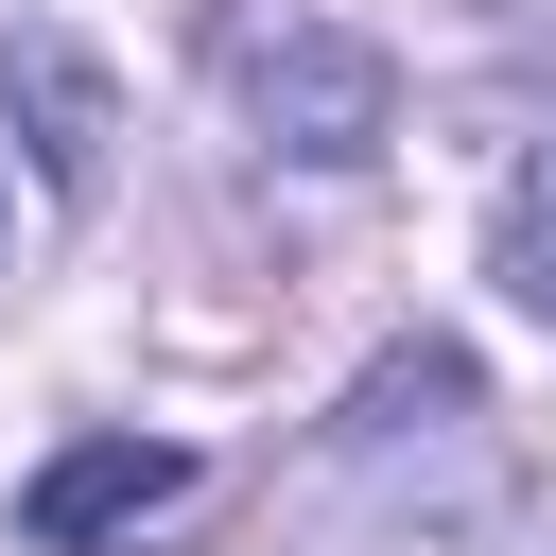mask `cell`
<instances>
[{"label": "cell", "instance_id": "obj_1", "mask_svg": "<svg viewBox=\"0 0 556 556\" xmlns=\"http://www.w3.org/2000/svg\"><path fill=\"white\" fill-rule=\"evenodd\" d=\"M243 122H261L278 156L348 174V156H382V122H400V70H382L365 35H313V17H278V35H243Z\"/></svg>", "mask_w": 556, "mask_h": 556}, {"label": "cell", "instance_id": "obj_2", "mask_svg": "<svg viewBox=\"0 0 556 556\" xmlns=\"http://www.w3.org/2000/svg\"><path fill=\"white\" fill-rule=\"evenodd\" d=\"M156 504H191V452H174V434H70V452L17 486V539H35V556H87V539H122V521H156Z\"/></svg>", "mask_w": 556, "mask_h": 556}, {"label": "cell", "instance_id": "obj_3", "mask_svg": "<svg viewBox=\"0 0 556 556\" xmlns=\"http://www.w3.org/2000/svg\"><path fill=\"white\" fill-rule=\"evenodd\" d=\"M17 70H35V156H52V191H87V174H104V104H87V70H70L52 35H17Z\"/></svg>", "mask_w": 556, "mask_h": 556}, {"label": "cell", "instance_id": "obj_4", "mask_svg": "<svg viewBox=\"0 0 556 556\" xmlns=\"http://www.w3.org/2000/svg\"><path fill=\"white\" fill-rule=\"evenodd\" d=\"M504 278H521V313H556V156L504 191Z\"/></svg>", "mask_w": 556, "mask_h": 556}]
</instances>
